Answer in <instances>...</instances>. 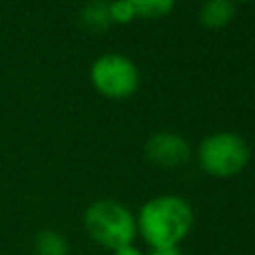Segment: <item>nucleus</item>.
<instances>
[{"instance_id": "13", "label": "nucleus", "mask_w": 255, "mask_h": 255, "mask_svg": "<svg viewBox=\"0 0 255 255\" xmlns=\"http://www.w3.org/2000/svg\"><path fill=\"white\" fill-rule=\"evenodd\" d=\"M239 2H249V0H239Z\"/></svg>"}, {"instance_id": "7", "label": "nucleus", "mask_w": 255, "mask_h": 255, "mask_svg": "<svg viewBox=\"0 0 255 255\" xmlns=\"http://www.w3.org/2000/svg\"><path fill=\"white\" fill-rule=\"evenodd\" d=\"M80 22L90 32H104L112 24L110 2H106V0H90L80 12Z\"/></svg>"}, {"instance_id": "12", "label": "nucleus", "mask_w": 255, "mask_h": 255, "mask_svg": "<svg viewBox=\"0 0 255 255\" xmlns=\"http://www.w3.org/2000/svg\"><path fill=\"white\" fill-rule=\"evenodd\" d=\"M147 255H181L179 247H165V249H149Z\"/></svg>"}, {"instance_id": "1", "label": "nucleus", "mask_w": 255, "mask_h": 255, "mask_svg": "<svg viewBox=\"0 0 255 255\" xmlns=\"http://www.w3.org/2000/svg\"><path fill=\"white\" fill-rule=\"evenodd\" d=\"M135 225L149 249L177 247L191 231L193 209L179 195H157L141 205Z\"/></svg>"}, {"instance_id": "3", "label": "nucleus", "mask_w": 255, "mask_h": 255, "mask_svg": "<svg viewBox=\"0 0 255 255\" xmlns=\"http://www.w3.org/2000/svg\"><path fill=\"white\" fill-rule=\"evenodd\" d=\"M201 169L213 177H233L249 161L247 141L231 131H217L201 139L197 147Z\"/></svg>"}, {"instance_id": "10", "label": "nucleus", "mask_w": 255, "mask_h": 255, "mask_svg": "<svg viewBox=\"0 0 255 255\" xmlns=\"http://www.w3.org/2000/svg\"><path fill=\"white\" fill-rule=\"evenodd\" d=\"M110 18L116 24H128L135 18V10L128 0H112L110 2Z\"/></svg>"}, {"instance_id": "11", "label": "nucleus", "mask_w": 255, "mask_h": 255, "mask_svg": "<svg viewBox=\"0 0 255 255\" xmlns=\"http://www.w3.org/2000/svg\"><path fill=\"white\" fill-rule=\"evenodd\" d=\"M114 255H145L141 249H137L135 245H126V247H120L116 251H112Z\"/></svg>"}, {"instance_id": "6", "label": "nucleus", "mask_w": 255, "mask_h": 255, "mask_svg": "<svg viewBox=\"0 0 255 255\" xmlns=\"http://www.w3.org/2000/svg\"><path fill=\"white\" fill-rule=\"evenodd\" d=\"M233 0H205L199 8V22L205 28H223L233 20Z\"/></svg>"}, {"instance_id": "8", "label": "nucleus", "mask_w": 255, "mask_h": 255, "mask_svg": "<svg viewBox=\"0 0 255 255\" xmlns=\"http://www.w3.org/2000/svg\"><path fill=\"white\" fill-rule=\"evenodd\" d=\"M36 255H70L68 239L56 229H42L34 241Z\"/></svg>"}, {"instance_id": "4", "label": "nucleus", "mask_w": 255, "mask_h": 255, "mask_svg": "<svg viewBox=\"0 0 255 255\" xmlns=\"http://www.w3.org/2000/svg\"><path fill=\"white\" fill-rule=\"evenodd\" d=\"M90 80L94 88L112 100L129 98L139 84L135 64L122 54H104L90 68Z\"/></svg>"}, {"instance_id": "2", "label": "nucleus", "mask_w": 255, "mask_h": 255, "mask_svg": "<svg viewBox=\"0 0 255 255\" xmlns=\"http://www.w3.org/2000/svg\"><path fill=\"white\" fill-rule=\"evenodd\" d=\"M84 227L98 245L110 251L133 245L137 237L135 215L116 199H98L90 203L84 213Z\"/></svg>"}, {"instance_id": "9", "label": "nucleus", "mask_w": 255, "mask_h": 255, "mask_svg": "<svg viewBox=\"0 0 255 255\" xmlns=\"http://www.w3.org/2000/svg\"><path fill=\"white\" fill-rule=\"evenodd\" d=\"M133 10L135 16L141 18H161L165 14H169L175 6V0H128Z\"/></svg>"}, {"instance_id": "5", "label": "nucleus", "mask_w": 255, "mask_h": 255, "mask_svg": "<svg viewBox=\"0 0 255 255\" xmlns=\"http://www.w3.org/2000/svg\"><path fill=\"white\" fill-rule=\"evenodd\" d=\"M145 155L153 165L173 169L189 159V143L171 131H159L145 143Z\"/></svg>"}]
</instances>
